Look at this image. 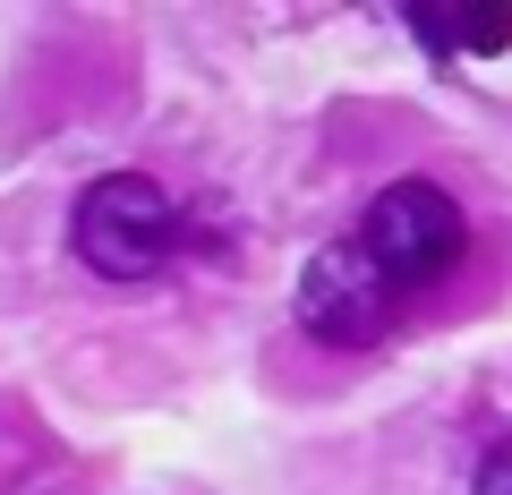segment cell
<instances>
[{"label":"cell","mask_w":512,"mask_h":495,"mask_svg":"<svg viewBox=\"0 0 512 495\" xmlns=\"http://www.w3.org/2000/svg\"><path fill=\"white\" fill-rule=\"evenodd\" d=\"M291 308H299V333H308V342H325V350H376L384 333L402 325L410 299L376 274V257H367L359 239H325V248L308 257V274H299Z\"/></svg>","instance_id":"3"},{"label":"cell","mask_w":512,"mask_h":495,"mask_svg":"<svg viewBox=\"0 0 512 495\" xmlns=\"http://www.w3.org/2000/svg\"><path fill=\"white\" fill-rule=\"evenodd\" d=\"M69 248L94 282H146L180 248V205L154 171H103L69 205Z\"/></svg>","instance_id":"1"},{"label":"cell","mask_w":512,"mask_h":495,"mask_svg":"<svg viewBox=\"0 0 512 495\" xmlns=\"http://www.w3.org/2000/svg\"><path fill=\"white\" fill-rule=\"evenodd\" d=\"M350 239L376 257V274L393 282L402 299H419V291H436V282L461 265L470 214H461L453 188H436V180H384L376 197H367V222Z\"/></svg>","instance_id":"2"},{"label":"cell","mask_w":512,"mask_h":495,"mask_svg":"<svg viewBox=\"0 0 512 495\" xmlns=\"http://www.w3.org/2000/svg\"><path fill=\"white\" fill-rule=\"evenodd\" d=\"M470 495H512V436H495L470 470Z\"/></svg>","instance_id":"5"},{"label":"cell","mask_w":512,"mask_h":495,"mask_svg":"<svg viewBox=\"0 0 512 495\" xmlns=\"http://www.w3.org/2000/svg\"><path fill=\"white\" fill-rule=\"evenodd\" d=\"M410 35L436 52H504L512 9H410Z\"/></svg>","instance_id":"4"}]
</instances>
